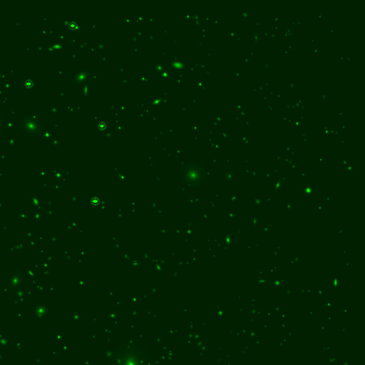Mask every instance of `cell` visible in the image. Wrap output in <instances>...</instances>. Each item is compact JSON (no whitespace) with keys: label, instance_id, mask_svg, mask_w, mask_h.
Returning a JSON list of instances; mask_svg holds the SVG:
<instances>
[{"label":"cell","instance_id":"cell-1","mask_svg":"<svg viewBox=\"0 0 365 365\" xmlns=\"http://www.w3.org/2000/svg\"><path fill=\"white\" fill-rule=\"evenodd\" d=\"M112 355L113 365H150L146 349L137 342L126 340L119 343Z\"/></svg>","mask_w":365,"mask_h":365},{"label":"cell","instance_id":"cell-2","mask_svg":"<svg viewBox=\"0 0 365 365\" xmlns=\"http://www.w3.org/2000/svg\"><path fill=\"white\" fill-rule=\"evenodd\" d=\"M185 176L186 180L195 185H200L204 181L205 178V172L204 168L196 164L190 165L186 168L185 172Z\"/></svg>","mask_w":365,"mask_h":365}]
</instances>
